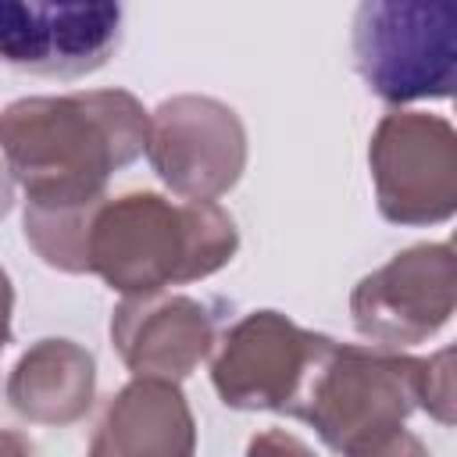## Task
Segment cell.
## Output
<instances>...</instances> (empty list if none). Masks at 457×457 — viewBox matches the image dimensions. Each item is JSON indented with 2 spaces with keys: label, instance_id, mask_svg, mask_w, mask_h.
Returning <instances> with one entry per match:
<instances>
[{
  "label": "cell",
  "instance_id": "6da1fadb",
  "mask_svg": "<svg viewBox=\"0 0 457 457\" xmlns=\"http://www.w3.org/2000/svg\"><path fill=\"white\" fill-rule=\"evenodd\" d=\"M0 143L36 204H75L136 157L143 111L129 93L21 100L0 118Z\"/></svg>",
  "mask_w": 457,
  "mask_h": 457
},
{
  "label": "cell",
  "instance_id": "7a4b0ae2",
  "mask_svg": "<svg viewBox=\"0 0 457 457\" xmlns=\"http://www.w3.org/2000/svg\"><path fill=\"white\" fill-rule=\"evenodd\" d=\"M353 61L389 104L443 100L457 82L453 0H368L353 14Z\"/></svg>",
  "mask_w": 457,
  "mask_h": 457
},
{
  "label": "cell",
  "instance_id": "3957f363",
  "mask_svg": "<svg viewBox=\"0 0 457 457\" xmlns=\"http://www.w3.org/2000/svg\"><path fill=\"white\" fill-rule=\"evenodd\" d=\"M100 268L118 286H157L211 271L232 250V225L211 207H168L129 196L104 221Z\"/></svg>",
  "mask_w": 457,
  "mask_h": 457
},
{
  "label": "cell",
  "instance_id": "277c9868",
  "mask_svg": "<svg viewBox=\"0 0 457 457\" xmlns=\"http://www.w3.org/2000/svg\"><path fill=\"white\" fill-rule=\"evenodd\" d=\"M121 21V4L104 0H0V61L43 79H79L107 64Z\"/></svg>",
  "mask_w": 457,
  "mask_h": 457
},
{
  "label": "cell",
  "instance_id": "5b68a950",
  "mask_svg": "<svg viewBox=\"0 0 457 457\" xmlns=\"http://www.w3.org/2000/svg\"><path fill=\"white\" fill-rule=\"evenodd\" d=\"M0 457H25V453H21V446H18L14 439L0 436Z\"/></svg>",
  "mask_w": 457,
  "mask_h": 457
},
{
  "label": "cell",
  "instance_id": "8992f818",
  "mask_svg": "<svg viewBox=\"0 0 457 457\" xmlns=\"http://www.w3.org/2000/svg\"><path fill=\"white\" fill-rule=\"evenodd\" d=\"M4 314H7V282L0 275V339H4Z\"/></svg>",
  "mask_w": 457,
  "mask_h": 457
}]
</instances>
